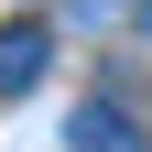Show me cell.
Here are the masks:
<instances>
[{
  "mask_svg": "<svg viewBox=\"0 0 152 152\" xmlns=\"http://www.w3.org/2000/svg\"><path fill=\"white\" fill-rule=\"evenodd\" d=\"M76 152H141V141H130V109H120V98L76 109Z\"/></svg>",
  "mask_w": 152,
  "mask_h": 152,
  "instance_id": "7a4b0ae2",
  "label": "cell"
},
{
  "mask_svg": "<svg viewBox=\"0 0 152 152\" xmlns=\"http://www.w3.org/2000/svg\"><path fill=\"white\" fill-rule=\"evenodd\" d=\"M130 11H141V33H152V0H130Z\"/></svg>",
  "mask_w": 152,
  "mask_h": 152,
  "instance_id": "3957f363",
  "label": "cell"
},
{
  "mask_svg": "<svg viewBox=\"0 0 152 152\" xmlns=\"http://www.w3.org/2000/svg\"><path fill=\"white\" fill-rule=\"evenodd\" d=\"M44 65H54V33L44 22H0V98H22Z\"/></svg>",
  "mask_w": 152,
  "mask_h": 152,
  "instance_id": "6da1fadb",
  "label": "cell"
}]
</instances>
